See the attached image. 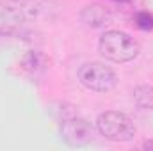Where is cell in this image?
<instances>
[{
	"instance_id": "1",
	"label": "cell",
	"mask_w": 153,
	"mask_h": 151,
	"mask_svg": "<svg viewBox=\"0 0 153 151\" xmlns=\"http://www.w3.org/2000/svg\"><path fill=\"white\" fill-rule=\"evenodd\" d=\"M98 50L100 53L112 62H128L134 61L139 52L141 46L132 36H128L126 32L121 30H109L105 32L100 41H98Z\"/></svg>"
},
{
	"instance_id": "2",
	"label": "cell",
	"mask_w": 153,
	"mask_h": 151,
	"mask_svg": "<svg viewBox=\"0 0 153 151\" xmlns=\"http://www.w3.org/2000/svg\"><path fill=\"white\" fill-rule=\"evenodd\" d=\"M96 130L100 132V135L114 142H128L135 135V126L132 119L117 110H107L100 114L96 119Z\"/></svg>"
},
{
	"instance_id": "3",
	"label": "cell",
	"mask_w": 153,
	"mask_h": 151,
	"mask_svg": "<svg viewBox=\"0 0 153 151\" xmlns=\"http://www.w3.org/2000/svg\"><path fill=\"white\" fill-rule=\"evenodd\" d=\"M78 82L94 93H109L117 84L116 73L102 62H87L78 70Z\"/></svg>"
},
{
	"instance_id": "4",
	"label": "cell",
	"mask_w": 153,
	"mask_h": 151,
	"mask_svg": "<svg viewBox=\"0 0 153 151\" xmlns=\"http://www.w3.org/2000/svg\"><path fill=\"white\" fill-rule=\"evenodd\" d=\"M61 135H62V141L71 146V148H84L87 144H91L93 137H94V128L93 124L84 119V117H68L62 121L61 124Z\"/></svg>"
},
{
	"instance_id": "5",
	"label": "cell",
	"mask_w": 153,
	"mask_h": 151,
	"mask_svg": "<svg viewBox=\"0 0 153 151\" xmlns=\"http://www.w3.org/2000/svg\"><path fill=\"white\" fill-rule=\"evenodd\" d=\"M14 2L16 0L0 2V32H11L25 21V13Z\"/></svg>"
},
{
	"instance_id": "6",
	"label": "cell",
	"mask_w": 153,
	"mask_h": 151,
	"mask_svg": "<svg viewBox=\"0 0 153 151\" xmlns=\"http://www.w3.org/2000/svg\"><path fill=\"white\" fill-rule=\"evenodd\" d=\"M80 20L85 27L102 29V27H107V25L112 23V14L102 4H91V5H85L80 11Z\"/></svg>"
},
{
	"instance_id": "7",
	"label": "cell",
	"mask_w": 153,
	"mask_h": 151,
	"mask_svg": "<svg viewBox=\"0 0 153 151\" xmlns=\"http://www.w3.org/2000/svg\"><path fill=\"white\" fill-rule=\"evenodd\" d=\"M22 64H23L25 70H29V71H32V73H39V71H43V70L46 68V57H45L43 53L32 50V52H29V53L23 55Z\"/></svg>"
},
{
	"instance_id": "8",
	"label": "cell",
	"mask_w": 153,
	"mask_h": 151,
	"mask_svg": "<svg viewBox=\"0 0 153 151\" xmlns=\"http://www.w3.org/2000/svg\"><path fill=\"white\" fill-rule=\"evenodd\" d=\"M134 100L141 109L153 110V85H139V87H135Z\"/></svg>"
},
{
	"instance_id": "9",
	"label": "cell",
	"mask_w": 153,
	"mask_h": 151,
	"mask_svg": "<svg viewBox=\"0 0 153 151\" xmlns=\"http://www.w3.org/2000/svg\"><path fill=\"white\" fill-rule=\"evenodd\" d=\"M135 25L141 30H153V16L150 13H137L135 14Z\"/></svg>"
},
{
	"instance_id": "10",
	"label": "cell",
	"mask_w": 153,
	"mask_h": 151,
	"mask_svg": "<svg viewBox=\"0 0 153 151\" xmlns=\"http://www.w3.org/2000/svg\"><path fill=\"white\" fill-rule=\"evenodd\" d=\"M143 148H144V150H150V151H153V139H152V141H146V142L143 144Z\"/></svg>"
}]
</instances>
